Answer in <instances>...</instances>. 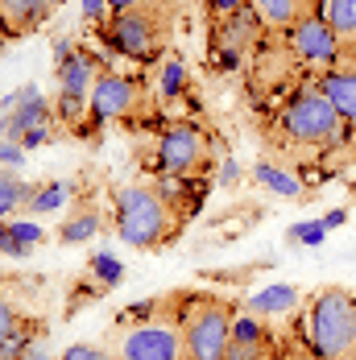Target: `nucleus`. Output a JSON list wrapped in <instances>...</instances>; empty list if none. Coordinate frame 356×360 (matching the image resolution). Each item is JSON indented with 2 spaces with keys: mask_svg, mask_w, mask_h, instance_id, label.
Here are the masks:
<instances>
[{
  "mask_svg": "<svg viewBox=\"0 0 356 360\" xmlns=\"http://www.w3.org/2000/svg\"><path fill=\"white\" fill-rule=\"evenodd\" d=\"M348 120L336 112V104L319 91V83H303L298 91L286 96L282 112L274 120V133H278V145H290V149H307V153H336L344 149L348 158Z\"/></svg>",
  "mask_w": 356,
  "mask_h": 360,
  "instance_id": "1",
  "label": "nucleus"
},
{
  "mask_svg": "<svg viewBox=\"0 0 356 360\" xmlns=\"http://www.w3.org/2000/svg\"><path fill=\"white\" fill-rule=\"evenodd\" d=\"M178 0H141L137 8L112 13L108 25L100 30L112 54L133 58V63H158L166 54V41L174 30Z\"/></svg>",
  "mask_w": 356,
  "mask_h": 360,
  "instance_id": "2",
  "label": "nucleus"
},
{
  "mask_svg": "<svg viewBox=\"0 0 356 360\" xmlns=\"http://www.w3.org/2000/svg\"><path fill=\"white\" fill-rule=\"evenodd\" d=\"M303 348L319 360H348L356 352V294L319 290L303 315Z\"/></svg>",
  "mask_w": 356,
  "mask_h": 360,
  "instance_id": "3",
  "label": "nucleus"
},
{
  "mask_svg": "<svg viewBox=\"0 0 356 360\" xmlns=\"http://www.w3.org/2000/svg\"><path fill=\"white\" fill-rule=\"evenodd\" d=\"M116 236L129 249H158L174 232V203L162 195L158 182H137L116 191Z\"/></svg>",
  "mask_w": 356,
  "mask_h": 360,
  "instance_id": "4",
  "label": "nucleus"
},
{
  "mask_svg": "<svg viewBox=\"0 0 356 360\" xmlns=\"http://www.w3.org/2000/svg\"><path fill=\"white\" fill-rule=\"evenodd\" d=\"M208 162V133L195 124V120H174L162 129L158 149H153V179H195Z\"/></svg>",
  "mask_w": 356,
  "mask_h": 360,
  "instance_id": "5",
  "label": "nucleus"
},
{
  "mask_svg": "<svg viewBox=\"0 0 356 360\" xmlns=\"http://www.w3.org/2000/svg\"><path fill=\"white\" fill-rule=\"evenodd\" d=\"M257 34H265L253 0H245L236 13L228 17H212V46H208V58H212V71L232 75L245 67V54L257 46Z\"/></svg>",
  "mask_w": 356,
  "mask_h": 360,
  "instance_id": "6",
  "label": "nucleus"
},
{
  "mask_svg": "<svg viewBox=\"0 0 356 360\" xmlns=\"http://www.w3.org/2000/svg\"><path fill=\"white\" fill-rule=\"evenodd\" d=\"M232 307L220 298H203L182 327V344H186V360H224L228 344H232Z\"/></svg>",
  "mask_w": 356,
  "mask_h": 360,
  "instance_id": "7",
  "label": "nucleus"
},
{
  "mask_svg": "<svg viewBox=\"0 0 356 360\" xmlns=\"http://www.w3.org/2000/svg\"><path fill=\"white\" fill-rule=\"evenodd\" d=\"M282 41H286V50H290L303 67H311V71L340 67V58H344V41L331 34V25H327V17H323L319 8H307V13L282 34Z\"/></svg>",
  "mask_w": 356,
  "mask_h": 360,
  "instance_id": "8",
  "label": "nucleus"
},
{
  "mask_svg": "<svg viewBox=\"0 0 356 360\" xmlns=\"http://www.w3.org/2000/svg\"><path fill=\"white\" fill-rule=\"evenodd\" d=\"M137 104H141V87L133 75L100 71L91 83V96H87V116H91V124H112V120H129Z\"/></svg>",
  "mask_w": 356,
  "mask_h": 360,
  "instance_id": "9",
  "label": "nucleus"
},
{
  "mask_svg": "<svg viewBox=\"0 0 356 360\" xmlns=\"http://www.w3.org/2000/svg\"><path fill=\"white\" fill-rule=\"evenodd\" d=\"M120 360H186L182 331L166 319H149L125 331L120 340Z\"/></svg>",
  "mask_w": 356,
  "mask_h": 360,
  "instance_id": "10",
  "label": "nucleus"
},
{
  "mask_svg": "<svg viewBox=\"0 0 356 360\" xmlns=\"http://www.w3.org/2000/svg\"><path fill=\"white\" fill-rule=\"evenodd\" d=\"M0 112H4V116H0V137H8V141H21L25 133L50 124V116H54L50 100L37 91L34 83L21 87V91H13V96H4V100H0Z\"/></svg>",
  "mask_w": 356,
  "mask_h": 360,
  "instance_id": "11",
  "label": "nucleus"
},
{
  "mask_svg": "<svg viewBox=\"0 0 356 360\" xmlns=\"http://www.w3.org/2000/svg\"><path fill=\"white\" fill-rule=\"evenodd\" d=\"M315 83H319L323 96L336 104V112L348 124H356V71H348V67H327V71L315 75Z\"/></svg>",
  "mask_w": 356,
  "mask_h": 360,
  "instance_id": "12",
  "label": "nucleus"
},
{
  "mask_svg": "<svg viewBox=\"0 0 356 360\" xmlns=\"http://www.w3.org/2000/svg\"><path fill=\"white\" fill-rule=\"evenodd\" d=\"M224 360H265V327H261V315H236V323H232V344H228V352Z\"/></svg>",
  "mask_w": 356,
  "mask_h": 360,
  "instance_id": "13",
  "label": "nucleus"
},
{
  "mask_svg": "<svg viewBox=\"0 0 356 360\" xmlns=\"http://www.w3.org/2000/svg\"><path fill=\"white\" fill-rule=\"evenodd\" d=\"M42 240H46V232H42V224H34L30 216L4 219V228H0V252L13 257V261H25Z\"/></svg>",
  "mask_w": 356,
  "mask_h": 360,
  "instance_id": "14",
  "label": "nucleus"
},
{
  "mask_svg": "<svg viewBox=\"0 0 356 360\" xmlns=\"http://www.w3.org/2000/svg\"><path fill=\"white\" fill-rule=\"evenodd\" d=\"M50 8H54L50 0H0V21L8 25L13 37H21L42 25L50 17Z\"/></svg>",
  "mask_w": 356,
  "mask_h": 360,
  "instance_id": "15",
  "label": "nucleus"
},
{
  "mask_svg": "<svg viewBox=\"0 0 356 360\" xmlns=\"http://www.w3.org/2000/svg\"><path fill=\"white\" fill-rule=\"evenodd\" d=\"M96 63H91V54L87 50H75L71 58L58 67V96H91V83H96Z\"/></svg>",
  "mask_w": 356,
  "mask_h": 360,
  "instance_id": "16",
  "label": "nucleus"
},
{
  "mask_svg": "<svg viewBox=\"0 0 356 360\" xmlns=\"http://www.w3.org/2000/svg\"><path fill=\"white\" fill-rule=\"evenodd\" d=\"M253 182H257V186H265V191H269V195H278V199H294V203H303V195H307L303 179H298L294 170L274 166V162H257V166H253Z\"/></svg>",
  "mask_w": 356,
  "mask_h": 360,
  "instance_id": "17",
  "label": "nucleus"
},
{
  "mask_svg": "<svg viewBox=\"0 0 356 360\" xmlns=\"http://www.w3.org/2000/svg\"><path fill=\"white\" fill-rule=\"evenodd\" d=\"M253 8H257L261 25H265L269 34H286L311 4H307V0H253Z\"/></svg>",
  "mask_w": 356,
  "mask_h": 360,
  "instance_id": "18",
  "label": "nucleus"
},
{
  "mask_svg": "<svg viewBox=\"0 0 356 360\" xmlns=\"http://www.w3.org/2000/svg\"><path fill=\"white\" fill-rule=\"evenodd\" d=\"M158 96L162 104H178L186 96V58L182 54H166L158 67Z\"/></svg>",
  "mask_w": 356,
  "mask_h": 360,
  "instance_id": "19",
  "label": "nucleus"
},
{
  "mask_svg": "<svg viewBox=\"0 0 356 360\" xmlns=\"http://www.w3.org/2000/svg\"><path fill=\"white\" fill-rule=\"evenodd\" d=\"M71 199V182H42L34 186L30 203L21 207V216H50V212H63Z\"/></svg>",
  "mask_w": 356,
  "mask_h": 360,
  "instance_id": "20",
  "label": "nucleus"
},
{
  "mask_svg": "<svg viewBox=\"0 0 356 360\" xmlns=\"http://www.w3.org/2000/svg\"><path fill=\"white\" fill-rule=\"evenodd\" d=\"M319 13L344 46H356V0H323Z\"/></svg>",
  "mask_w": 356,
  "mask_h": 360,
  "instance_id": "21",
  "label": "nucleus"
},
{
  "mask_svg": "<svg viewBox=\"0 0 356 360\" xmlns=\"http://www.w3.org/2000/svg\"><path fill=\"white\" fill-rule=\"evenodd\" d=\"M34 195V182L17 179L8 166H0V219H8L13 212H21Z\"/></svg>",
  "mask_w": 356,
  "mask_h": 360,
  "instance_id": "22",
  "label": "nucleus"
},
{
  "mask_svg": "<svg viewBox=\"0 0 356 360\" xmlns=\"http://www.w3.org/2000/svg\"><path fill=\"white\" fill-rule=\"evenodd\" d=\"M294 302H298V290L294 286H269V290H257L249 298V311L253 315H286V311H294Z\"/></svg>",
  "mask_w": 356,
  "mask_h": 360,
  "instance_id": "23",
  "label": "nucleus"
},
{
  "mask_svg": "<svg viewBox=\"0 0 356 360\" xmlns=\"http://www.w3.org/2000/svg\"><path fill=\"white\" fill-rule=\"evenodd\" d=\"M100 224H104V219H100L96 207H79V212L58 228V240H63V245H83V240H91V236L100 232Z\"/></svg>",
  "mask_w": 356,
  "mask_h": 360,
  "instance_id": "24",
  "label": "nucleus"
},
{
  "mask_svg": "<svg viewBox=\"0 0 356 360\" xmlns=\"http://www.w3.org/2000/svg\"><path fill=\"white\" fill-rule=\"evenodd\" d=\"M323 236H327V224L319 219H303V224H294L290 232H286V249H319Z\"/></svg>",
  "mask_w": 356,
  "mask_h": 360,
  "instance_id": "25",
  "label": "nucleus"
},
{
  "mask_svg": "<svg viewBox=\"0 0 356 360\" xmlns=\"http://www.w3.org/2000/svg\"><path fill=\"white\" fill-rule=\"evenodd\" d=\"M87 274L100 282V286H120V278H125V265H120V257H112V252H96L91 261H87Z\"/></svg>",
  "mask_w": 356,
  "mask_h": 360,
  "instance_id": "26",
  "label": "nucleus"
},
{
  "mask_svg": "<svg viewBox=\"0 0 356 360\" xmlns=\"http://www.w3.org/2000/svg\"><path fill=\"white\" fill-rule=\"evenodd\" d=\"M79 4H83V21L96 25V30H104L108 17H112V4L108 0H79Z\"/></svg>",
  "mask_w": 356,
  "mask_h": 360,
  "instance_id": "27",
  "label": "nucleus"
},
{
  "mask_svg": "<svg viewBox=\"0 0 356 360\" xmlns=\"http://www.w3.org/2000/svg\"><path fill=\"white\" fill-rule=\"evenodd\" d=\"M17 327H21V319H17V307L0 298V356H4V340H8Z\"/></svg>",
  "mask_w": 356,
  "mask_h": 360,
  "instance_id": "28",
  "label": "nucleus"
},
{
  "mask_svg": "<svg viewBox=\"0 0 356 360\" xmlns=\"http://www.w3.org/2000/svg\"><path fill=\"white\" fill-rule=\"evenodd\" d=\"M25 145L21 141H8V137H0V166H25Z\"/></svg>",
  "mask_w": 356,
  "mask_h": 360,
  "instance_id": "29",
  "label": "nucleus"
},
{
  "mask_svg": "<svg viewBox=\"0 0 356 360\" xmlns=\"http://www.w3.org/2000/svg\"><path fill=\"white\" fill-rule=\"evenodd\" d=\"M58 360H112V356H108V352H100V348H91V344H71V348H67Z\"/></svg>",
  "mask_w": 356,
  "mask_h": 360,
  "instance_id": "30",
  "label": "nucleus"
},
{
  "mask_svg": "<svg viewBox=\"0 0 356 360\" xmlns=\"http://www.w3.org/2000/svg\"><path fill=\"white\" fill-rule=\"evenodd\" d=\"M245 0H208V13L212 17H228V13H236Z\"/></svg>",
  "mask_w": 356,
  "mask_h": 360,
  "instance_id": "31",
  "label": "nucleus"
},
{
  "mask_svg": "<svg viewBox=\"0 0 356 360\" xmlns=\"http://www.w3.org/2000/svg\"><path fill=\"white\" fill-rule=\"evenodd\" d=\"M46 141H50V124H42V129H34V133H25V137H21L25 149H37V145H46Z\"/></svg>",
  "mask_w": 356,
  "mask_h": 360,
  "instance_id": "32",
  "label": "nucleus"
},
{
  "mask_svg": "<svg viewBox=\"0 0 356 360\" xmlns=\"http://www.w3.org/2000/svg\"><path fill=\"white\" fill-rule=\"evenodd\" d=\"M153 311H158V302L149 298V302H137V307H129V311H125V319H149Z\"/></svg>",
  "mask_w": 356,
  "mask_h": 360,
  "instance_id": "33",
  "label": "nucleus"
},
{
  "mask_svg": "<svg viewBox=\"0 0 356 360\" xmlns=\"http://www.w3.org/2000/svg\"><path fill=\"white\" fill-rule=\"evenodd\" d=\"M71 54H75V46L67 41V37H58V41H54V67H63Z\"/></svg>",
  "mask_w": 356,
  "mask_h": 360,
  "instance_id": "34",
  "label": "nucleus"
},
{
  "mask_svg": "<svg viewBox=\"0 0 356 360\" xmlns=\"http://www.w3.org/2000/svg\"><path fill=\"white\" fill-rule=\"evenodd\" d=\"M236 179H241V166L228 158V162H224V170H220V186H232Z\"/></svg>",
  "mask_w": 356,
  "mask_h": 360,
  "instance_id": "35",
  "label": "nucleus"
},
{
  "mask_svg": "<svg viewBox=\"0 0 356 360\" xmlns=\"http://www.w3.org/2000/svg\"><path fill=\"white\" fill-rule=\"evenodd\" d=\"M323 224H327V232H331V228H344V224H348V212H344V207H331V212L323 216Z\"/></svg>",
  "mask_w": 356,
  "mask_h": 360,
  "instance_id": "36",
  "label": "nucleus"
},
{
  "mask_svg": "<svg viewBox=\"0 0 356 360\" xmlns=\"http://www.w3.org/2000/svg\"><path fill=\"white\" fill-rule=\"evenodd\" d=\"M108 4H112V13H125V8H137L141 0H108Z\"/></svg>",
  "mask_w": 356,
  "mask_h": 360,
  "instance_id": "37",
  "label": "nucleus"
},
{
  "mask_svg": "<svg viewBox=\"0 0 356 360\" xmlns=\"http://www.w3.org/2000/svg\"><path fill=\"white\" fill-rule=\"evenodd\" d=\"M348 158H352V162H356V124H352V129H348Z\"/></svg>",
  "mask_w": 356,
  "mask_h": 360,
  "instance_id": "38",
  "label": "nucleus"
},
{
  "mask_svg": "<svg viewBox=\"0 0 356 360\" xmlns=\"http://www.w3.org/2000/svg\"><path fill=\"white\" fill-rule=\"evenodd\" d=\"M8 37H13V34H8V25H4V21H0V46H4V41H8Z\"/></svg>",
  "mask_w": 356,
  "mask_h": 360,
  "instance_id": "39",
  "label": "nucleus"
},
{
  "mask_svg": "<svg viewBox=\"0 0 356 360\" xmlns=\"http://www.w3.org/2000/svg\"><path fill=\"white\" fill-rule=\"evenodd\" d=\"M294 360H319V356H311V352H303V356H294Z\"/></svg>",
  "mask_w": 356,
  "mask_h": 360,
  "instance_id": "40",
  "label": "nucleus"
},
{
  "mask_svg": "<svg viewBox=\"0 0 356 360\" xmlns=\"http://www.w3.org/2000/svg\"><path fill=\"white\" fill-rule=\"evenodd\" d=\"M307 4H311V8H323V0H307Z\"/></svg>",
  "mask_w": 356,
  "mask_h": 360,
  "instance_id": "41",
  "label": "nucleus"
},
{
  "mask_svg": "<svg viewBox=\"0 0 356 360\" xmlns=\"http://www.w3.org/2000/svg\"><path fill=\"white\" fill-rule=\"evenodd\" d=\"M50 4H54V8H58V4H63V0H50Z\"/></svg>",
  "mask_w": 356,
  "mask_h": 360,
  "instance_id": "42",
  "label": "nucleus"
},
{
  "mask_svg": "<svg viewBox=\"0 0 356 360\" xmlns=\"http://www.w3.org/2000/svg\"><path fill=\"white\" fill-rule=\"evenodd\" d=\"M348 360H356V352H352V356H348Z\"/></svg>",
  "mask_w": 356,
  "mask_h": 360,
  "instance_id": "43",
  "label": "nucleus"
}]
</instances>
